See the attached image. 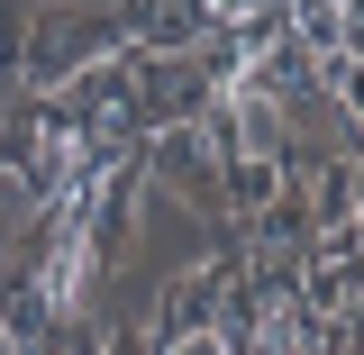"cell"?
Segmentation results:
<instances>
[{"label": "cell", "instance_id": "4", "mask_svg": "<svg viewBox=\"0 0 364 355\" xmlns=\"http://www.w3.org/2000/svg\"><path fill=\"white\" fill-rule=\"evenodd\" d=\"M219 292H228V265L173 273V282H164V301H155V328H146V346H173V337H200V328H219Z\"/></svg>", "mask_w": 364, "mask_h": 355}, {"label": "cell", "instance_id": "3", "mask_svg": "<svg viewBox=\"0 0 364 355\" xmlns=\"http://www.w3.org/2000/svg\"><path fill=\"white\" fill-rule=\"evenodd\" d=\"M109 28H119V46L182 55V46L210 28V0H109Z\"/></svg>", "mask_w": 364, "mask_h": 355}, {"label": "cell", "instance_id": "2", "mask_svg": "<svg viewBox=\"0 0 364 355\" xmlns=\"http://www.w3.org/2000/svg\"><path fill=\"white\" fill-rule=\"evenodd\" d=\"M146 174L164 182V191H182L191 210H210V219L228 210V201H219V155H210L200 119H191V128H155V137H146Z\"/></svg>", "mask_w": 364, "mask_h": 355}, {"label": "cell", "instance_id": "1", "mask_svg": "<svg viewBox=\"0 0 364 355\" xmlns=\"http://www.w3.org/2000/svg\"><path fill=\"white\" fill-rule=\"evenodd\" d=\"M210 100H219V91H210V73H200L191 55H146V46H128V110H136V137L191 128Z\"/></svg>", "mask_w": 364, "mask_h": 355}]
</instances>
